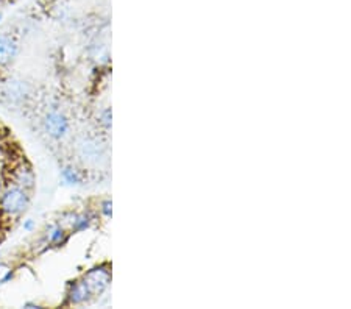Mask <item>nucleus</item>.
<instances>
[{
	"mask_svg": "<svg viewBox=\"0 0 351 309\" xmlns=\"http://www.w3.org/2000/svg\"><path fill=\"white\" fill-rule=\"evenodd\" d=\"M90 225V216L88 214H82V216H75L73 214L72 221H71V227L72 232H83Z\"/></svg>",
	"mask_w": 351,
	"mask_h": 309,
	"instance_id": "0eeeda50",
	"label": "nucleus"
},
{
	"mask_svg": "<svg viewBox=\"0 0 351 309\" xmlns=\"http://www.w3.org/2000/svg\"><path fill=\"white\" fill-rule=\"evenodd\" d=\"M44 125L47 133L55 139L64 138L67 132H69V121H67L63 114H60V112L56 111L47 114V117H45L44 121Z\"/></svg>",
	"mask_w": 351,
	"mask_h": 309,
	"instance_id": "7ed1b4c3",
	"label": "nucleus"
},
{
	"mask_svg": "<svg viewBox=\"0 0 351 309\" xmlns=\"http://www.w3.org/2000/svg\"><path fill=\"white\" fill-rule=\"evenodd\" d=\"M66 240H67V233L63 227L55 225V227H50L47 230V243L49 244L61 245V244H64Z\"/></svg>",
	"mask_w": 351,
	"mask_h": 309,
	"instance_id": "423d86ee",
	"label": "nucleus"
},
{
	"mask_svg": "<svg viewBox=\"0 0 351 309\" xmlns=\"http://www.w3.org/2000/svg\"><path fill=\"white\" fill-rule=\"evenodd\" d=\"M5 2H7V0H0V5H2V3H5Z\"/></svg>",
	"mask_w": 351,
	"mask_h": 309,
	"instance_id": "f8f14e48",
	"label": "nucleus"
},
{
	"mask_svg": "<svg viewBox=\"0 0 351 309\" xmlns=\"http://www.w3.org/2000/svg\"><path fill=\"white\" fill-rule=\"evenodd\" d=\"M18 55V42L10 35H0V67L8 66Z\"/></svg>",
	"mask_w": 351,
	"mask_h": 309,
	"instance_id": "20e7f679",
	"label": "nucleus"
},
{
	"mask_svg": "<svg viewBox=\"0 0 351 309\" xmlns=\"http://www.w3.org/2000/svg\"><path fill=\"white\" fill-rule=\"evenodd\" d=\"M61 178H63V182L66 184H78L82 182L80 173L72 167H64L63 171H61Z\"/></svg>",
	"mask_w": 351,
	"mask_h": 309,
	"instance_id": "6e6552de",
	"label": "nucleus"
},
{
	"mask_svg": "<svg viewBox=\"0 0 351 309\" xmlns=\"http://www.w3.org/2000/svg\"><path fill=\"white\" fill-rule=\"evenodd\" d=\"M11 278H13V271L5 264H0V284L7 283Z\"/></svg>",
	"mask_w": 351,
	"mask_h": 309,
	"instance_id": "1a4fd4ad",
	"label": "nucleus"
},
{
	"mask_svg": "<svg viewBox=\"0 0 351 309\" xmlns=\"http://www.w3.org/2000/svg\"><path fill=\"white\" fill-rule=\"evenodd\" d=\"M10 183L24 188L27 190H32L35 188L36 183L35 172H33L32 166L27 164L25 161H21L18 164H14L10 171Z\"/></svg>",
	"mask_w": 351,
	"mask_h": 309,
	"instance_id": "f03ea898",
	"label": "nucleus"
},
{
	"mask_svg": "<svg viewBox=\"0 0 351 309\" xmlns=\"http://www.w3.org/2000/svg\"><path fill=\"white\" fill-rule=\"evenodd\" d=\"M33 227H35V222L30 221V219H28V221L24 222V230H25V232H32Z\"/></svg>",
	"mask_w": 351,
	"mask_h": 309,
	"instance_id": "9d476101",
	"label": "nucleus"
},
{
	"mask_svg": "<svg viewBox=\"0 0 351 309\" xmlns=\"http://www.w3.org/2000/svg\"><path fill=\"white\" fill-rule=\"evenodd\" d=\"M89 295L90 291L86 281H77V283H73L71 286L69 292H67V303H71V305H78V303L86 301Z\"/></svg>",
	"mask_w": 351,
	"mask_h": 309,
	"instance_id": "39448f33",
	"label": "nucleus"
},
{
	"mask_svg": "<svg viewBox=\"0 0 351 309\" xmlns=\"http://www.w3.org/2000/svg\"><path fill=\"white\" fill-rule=\"evenodd\" d=\"M104 212L106 216L111 214V203H110V201H106V203L104 205Z\"/></svg>",
	"mask_w": 351,
	"mask_h": 309,
	"instance_id": "9b49d317",
	"label": "nucleus"
},
{
	"mask_svg": "<svg viewBox=\"0 0 351 309\" xmlns=\"http://www.w3.org/2000/svg\"><path fill=\"white\" fill-rule=\"evenodd\" d=\"M30 205V190L13 183H7L0 193V214L7 219H16L22 216Z\"/></svg>",
	"mask_w": 351,
	"mask_h": 309,
	"instance_id": "f257e3e1",
	"label": "nucleus"
},
{
	"mask_svg": "<svg viewBox=\"0 0 351 309\" xmlns=\"http://www.w3.org/2000/svg\"><path fill=\"white\" fill-rule=\"evenodd\" d=\"M2 18H3V16H2V13H0V21H2Z\"/></svg>",
	"mask_w": 351,
	"mask_h": 309,
	"instance_id": "ddd939ff",
	"label": "nucleus"
}]
</instances>
